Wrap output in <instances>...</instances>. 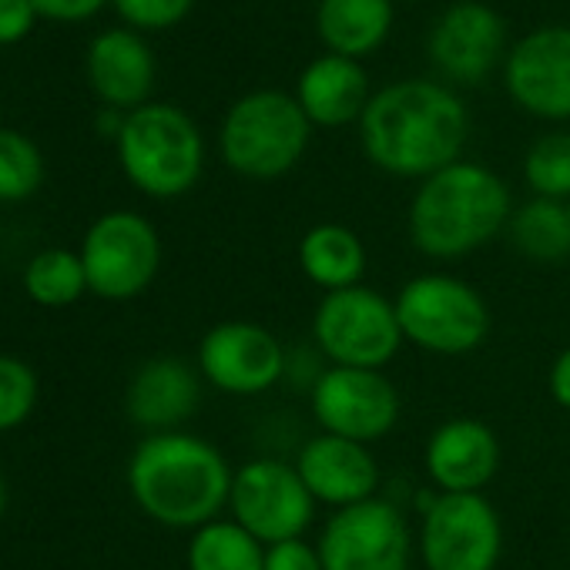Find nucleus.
Returning a JSON list of instances; mask_svg holds the SVG:
<instances>
[{
    "instance_id": "obj_1",
    "label": "nucleus",
    "mask_w": 570,
    "mask_h": 570,
    "mask_svg": "<svg viewBox=\"0 0 570 570\" xmlns=\"http://www.w3.org/2000/svg\"><path fill=\"white\" fill-rule=\"evenodd\" d=\"M466 111L460 98L430 81L380 91L363 111V145L393 175H436L460 155Z\"/></svg>"
},
{
    "instance_id": "obj_2",
    "label": "nucleus",
    "mask_w": 570,
    "mask_h": 570,
    "mask_svg": "<svg viewBox=\"0 0 570 570\" xmlns=\"http://www.w3.org/2000/svg\"><path fill=\"white\" fill-rule=\"evenodd\" d=\"M135 503L165 527H205L232 497V476L215 446L185 433L141 440L128 463Z\"/></svg>"
},
{
    "instance_id": "obj_3",
    "label": "nucleus",
    "mask_w": 570,
    "mask_h": 570,
    "mask_svg": "<svg viewBox=\"0 0 570 570\" xmlns=\"http://www.w3.org/2000/svg\"><path fill=\"white\" fill-rule=\"evenodd\" d=\"M510 195L503 181L480 165H446L420 188L410 228L413 242L436 258H456L480 248L507 222Z\"/></svg>"
},
{
    "instance_id": "obj_4",
    "label": "nucleus",
    "mask_w": 570,
    "mask_h": 570,
    "mask_svg": "<svg viewBox=\"0 0 570 570\" xmlns=\"http://www.w3.org/2000/svg\"><path fill=\"white\" fill-rule=\"evenodd\" d=\"M118 155L131 185L155 198H175L198 181L202 135L185 111L141 105L121 121Z\"/></svg>"
},
{
    "instance_id": "obj_5",
    "label": "nucleus",
    "mask_w": 570,
    "mask_h": 570,
    "mask_svg": "<svg viewBox=\"0 0 570 570\" xmlns=\"http://www.w3.org/2000/svg\"><path fill=\"white\" fill-rule=\"evenodd\" d=\"M309 141V118L303 105L282 91H258L242 98L222 128L225 161L248 178H275L289 171Z\"/></svg>"
},
{
    "instance_id": "obj_6",
    "label": "nucleus",
    "mask_w": 570,
    "mask_h": 570,
    "mask_svg": "<svg viewBox=\"0 0 570 570\" xmlns=\"http://www.w3.org/2000/svg\"><path fill=\"white\" fill-rule=\"evenodd\" d=\"M396 320L406 340H413L430 353H446V356L476 350L490 330L483 299L470 285L446 275L413 278L400 293Z\"/></svg>"
},
{
    "instance_id": "obj_7",
    "label": "nucleus",
    "mask_w": 570,
    "mask_h": 570,
    "mask_svg": "<svg viewBox=\"0 0 570 570\" xmlns=\"http://www.w3.org/2000/svg\"><path fill=\"white\" fill-rule=\"evenodd\" d=\"M81 262L88 272V293L108 303L135 299L158 275V232L135 212H108L88 228Z\"/></svg>"
},
{
    "instance_id": "obj_8",
    "label": "nucleus",
    "mask_w": 570,
    "mask_h": 570,
    "mask_svg": "<svg viewBox=\"0 0 570 570\" xmlns=\"http://www.w3.org/2000/svg\"><path fill=\"white\" fill-rule=\"evenodd\" d=\"M316 340L330 360L350 370H376L400 350L396 306L370 289H340L316 313Z\"/></svg>"
},
{
    "instance_id": "obj_9",
    "label": "nucleus",
    "mask_w": 570,
    "mask_h": 570,
    "mask_svg": "<svg viewBox=\"0 0 570 570\" xmlns=\"http://www.w3.org/2000/svg\"><path fill=\"white\" fill-rule=\"evenodd\" d=\"M232 510L235 523L255 540L282 543L299 540L313 520V493L299 470L278 460H255L232 476Z\"/></svg>"
},
{
    "instance_id": "obj_10",
    "label": "nucleus",
    "mask_w": 570,
    "mask_h": 570,
    "mask_svg": "<svg viewBox=\"0 0 570 570\" xmlns=\"http://www.w3.org/2000/svg\"><path fill=\"white\" fill-rule=\"evenodd\" d=\"M423 557L430 570H493L500 557V520L480 493H443L423 520Z\"/></svg>"
},
{
    "instance_id": "obj_11",
    "label": "nucleus",
    "mask_w": 570,
    "mask_h": 570,
    "mask_svg": "<svg viewBox=\"0 0 570 570\" xmlns=\"http://www.w3.org/2000/svg\"><path fill=\"white\" fill-rule=\"evenodd\" d=\"M323 570H406L410 537L400 510L383 500L343 507L320 543Z\"/></svg>"
},
{
    "instance_id": "obj_12",
    "label": "nucleus",
    "mask_w": 570,
    "mask_h": 570,
    "mask_svg": "<svg viewBox=\"0 0 570 570\" xmlns=\"http://www.w3.org/2000/svg\"><path fill=\"white\" fill-rule=\"evenodd\" d=\"M313 410L326 433L366 443L393 430L400 400L396 390L376 370L336 366L326 376H320L313 390Z\"/></svg>"
},
{
    "instance_id": "obj_13",
    "label": "nucleus",
    "mask_w": 570,
    "mask_h": 570,
    "mask_svg": "<svg viewBox=\"0 0 570 570\" xmlns=\"http://www.w3.org/2000/svg\"><path fill=\"white\" fill-rule=\"evenodd\" d=\"M198 363L208 383L248 396L268 390L282 376L285 353L278 340L255 323H222L202 340Z\"/></svg>"
},
{
    "instance_id": "obj_14",
    "label": "nucleus",
    "mask_w": 570,
    "mask_h": 570,
    "mask_svg": "<svg viewBox=\"0 0 570 570\" xmlns=\"http://www.w3.org/2000/svg\"><path fill=\"white\" fill-rule=\"evenodd\" d=\"M510 95L533 115H570V31L547 28L523 38L507 65Z\"/></svg>"
},
{
    "instance_id": "obj_15",
    "label": "nucleus",
    "mask_w": 570,
    "mask_h": 570,
    "mask_svg": "<svg viewBox=\"0 0 570 570\" xmlns=\"http://www.w3.org/2000/svg\"><path fill=\"white\" fill-rule=\"evenodd\" d=\"M503 45L500 18L483 4L450 8L430 35V55L456 81H480Z\"/></svg>"
},
{
    "instance_id": "obj_16",
    "label": "nucleus",
    "mask_w": 570,
    "mask_h": 570,
    "mask_svg": "<svg viewBox=\"0 0 570 570\" xmlns=\"http://www.w3.org/2000/svg\"><path fill=\"white\" fill-rule=\"evenodd\" d=\"M296 470L316 500L340 503V507L370 500L380 483V470L373 456L363 450V443L333 433L309 440Z\"/></svg>"
},
{
    "instance_id": "obj_17",
    "label": "nucleus",
    "mask_w": 570,
    "mask_h": 570,
    "mask_svg": "<svg viewBox=\"0 0 570 570\" xmlns=\"http://www.w3.org/2000/svg\"><path fill=\"white\" fill-rule=\"evenodd\" d=\"M500 463V446L493 433L476 420H453L440 426L426 450L430 476L446 493H476Z\"/></svg>"
},
{
    "instance_id": "obj_18",
    "label": "nucleus",
    "mask_w": 570,
    "mask_h": 570,
    "mask_svg": "<svg viewBox=\"0 0 570 570\" xmlns=\"http://www.w3.org/2000/svg\"><path fill=\"white\" fill-rule=\"evenodd\" d=\"M88 78L111 108H141L155 85V58L141 38L108 31L88 51Z\"/></svg>"
},
{
    "instance_id": "obj_19",
    "label": "nucleus",
    "mask_w": 570,
    "mask_h": 570,
    "mask_svg": "<svg viewBox=\"0 0 570 570\" xmlns=\"http://www.w3.org/2000/svg\"><path fill=\"white\" fill-rule=\"evenodd\" d=\"M198 403L195 373L178 360L145 363L128 386V413L148 430H168L191 416Z\"/></svg>"
},
{
    "instance_id": "obj_20",
    "label": "nucleus",
    "mask_w": 570,
    "mask_h": 570,
    "mask_svg": "<svg viewBox=\"0 0 570 570\" xmlns=\"http://www.w3.org/2000/svg\"><path fill=\"white\" fill-rule=\"evenodd\" d=\"M299 105L309 121L340 128L366 111V75L353 58H320L299 81Z\"/></svg>"
},
{
    "instance_id": "obj_21",
    "label": "nucleus",
    "mask_w": 570,
    "mask_h": 570,
    "mask_svg": "<svg viewBox=\"0 0 570 570\" xmlns=\"http://www.w3.org/2000/svg\"><path fill=\"white\" fill-rule=\"evenodd\" d=\"M390 21V0H323L320 4V35L343 58H360L383 45Z\"/></svg>"
},
{
    "instance_id": "obj_22",
    "label": "nucleus",
    "mask_w": 570,
    "mask_h": 570,
    "mask_svg": "<svg viewBox=\"0 0 570 570\" xmlns=\"http://www.w3.org/2000/svg\"><path fill=\"white\" fill-rule=\"evenodd\" d=\"M299 262L316 285H326V289L340 293V289H353L356 285V278L363 275L366 255H363L360 238L350 228L320 225L303 238Z\"/></svg>"
},
{
    "instance_id": "obj_23",
    "label": "nucleus",
    "mask_w": 570,
    "mask_h": 570,
    "mask_svg": "<svg viewBox=\"0 0 570 570\" xmlns=\"http://www.w3.org/2000/svg\"><path fill=\"white\" fill-rule=\"evenodd\" d=\"M24 293L31 296V303L45 309L75 306L88 293V272L81 252H68V248L38 252L24 268Z\"/></svg>"
},
{
    "instance_id": "obj_24",
    "label": "nucleus",
    "mask_w": 570,
    "mask_h": 570,
    "mask_svg": "<svg viewBox=\"0 0 570 570\" xmlns=\"http://www.w3.org/2000/svg\"><path fill=\"white\" fill-rule=\"evenodd\" d=\"M191 570H265L258 540L238 523H205L188 547Z\"/></svg>"
},
{
    "instance_id": "obj_25",
    "label": "nucleus",
    "mask_w": 570,
    "mask_h": 570,
    "mask_svg": "<svg viewBox=\"0 0 570 570\" xmlns=\"http://www.w3.org/2000/svg\"><path fill=\"white\" fill-rule=\"evenodd\" d=\"M513 245L537 262H560L570 255V215L553 198L523 205L513 218Z\"/></svg>"
},
{
    "instance_id": "obj_26",
    "label": "nucleus",
    "mask_w": 570,
    "mask_h": 570,
    "mask_svg": "<svg viewBox=\"0 0 570 570\" xmlns=\"http://www.w3.org/2000/svg\"><path fill=\"white\" fill-rule=\"evenodd\" d=\"M45 181V158L38 145L18 131L0 128V202H24Z\"/></svg>"
},
{
    "instance_id": "obj_27",
    "label": "nucleus",
    "mask_w": 570,
    "mask_h": 570,
    "mask_svg": "<svg viewBox=\"0 0 570 570\" xmlns=\"http://www.w3.org/2000/svg\"><path fill=\"white\" fill-rule=\"evenodd\" d=\"M527 181L543 198L570 195V135H547L527 158Z\"/></svg>"
},
{
    "instance_id": "obj_28",
    "label": "nucleus",
    "mask_w": 570,
    "mask_h": 570,
    "mask_svg": "<svg viewBox=\"0 0 570 570\" xmlns=\"http://www.w3.org/2000/svg\"><path fill=\"white\" fill-rule=\"evenodd\" d=\"M38 406V376L28 363L0 356V433L21 426Z\"/></svg>"
},
{
    "instance_id": "obj_29",
    "label": "nucleus",
    "mask_w": 570,
    "mask_h": 570,
    "mask_svg": "<svg viewBox=\"0 0 570 570\" xmlns=\"http://www.w3.org/2000/svg\"><path fill=\"white\" fill-rule=\"evenodd\" d=\"M115 8L138 28H171L188 14L191 0H115Z\"/></svg>"
},
{
    "instance_id": "obj_30",
    "label": "nucleus",
    "mask_w": 570,
    "mask_h": 570,
    "mask_svg": "<svg viewBox=\"0 0 570 570\" xmlns=\"http://www.w3.org/2000/svg\"><path fill=\"white\" fill-rule=\"evenodd\" d=\"M265 570H323V557L303 540H282L265 550Z\"/></svg>"
},
{
    "instance_id": "obj_31",
    "label": "nucleus",
    "mask_w": 570,
    "mask_h": 570,
    "mask_svg": "<svg viewBox=\"0 0 570 570\" xmlns=\"http://www.w3.org/2000/svg\"><path fill=\"white\" fill-rule=\"evenodd\" d=\"M35 18L38 11L31 0H0V45L21 41L31 31Z\"/></svg>"
},
{
    "instance_id": "obj_32",
    "label": "nucleus",
    "mask_w": 570,
    "mask_h": 570,
    "mask_svg": "<svg viewBox=\"0 0 570 570\" xmlns=\"http://www.w3.org/2000/svg\"><path fill=\"white\" fill-rule=\"evenodd\" d=\"M31 4L51 21H88L105 0H31Z\"/></svg>"
},
{
    "instance_id": "obj_33",
    "label": "nucleus",
    "mask_w": 570,
    "mask_h": 570,
    "mask_svg": "<svg viewBox=\"0 0 570 570\" xmlns=\"http://www.w3.org/2000/svg\"><path fill=\"white\" fill-rule=\"evenodd\" d=\"M550 390H553V400L560 406L570 410V350L560 353V360L553 363V373H550Z\"/></svg>"
},
{
    "instance_id": "obj_34",
    "label": "nucleus",
    "mask_w": 570,
    "mask_h": 570,
    "mask_svg": "<svg viewBox=\"0 0 570 570\" xmlns=\"http://www.w3.org/2000/svg\"><path fill=\"white\" fill-rule=\"evenodd\" d=\"M8 510V487H4V476H0V517Z\"/></svg>"
},
{
    "instance_id": "obj_35",
    "label": "nucleus",
    "mask_w": 570,
    "mask_h": 570,
    "mask_svg": "<svg viewBox=\"0 0 570 570\" xmlns=\"http://www.w3.org/2000/svg\"><path fill=\"white\" fill-rule=\"evenodd\" d=\"M567 215H570V205H567Z\"/></svg>"
}]
</instances>
